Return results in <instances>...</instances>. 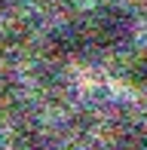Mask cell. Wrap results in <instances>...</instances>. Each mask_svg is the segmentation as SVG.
<instances>
[{"instance_id":"cell-1","label":"cell","mask_w":147,"mask_h":150,"mask_svg":"<svg viewBox=\"0 0 147 150\" xmlns=\"http://www.w3.org/2000/svg\"><path fill=\"white\" fill-rule=\"evenodd\" d=\"M83 34H86V43L95 46V49L113 52L119 46H126L132 40V31H135V18L126 6L117 3H101L95 9L86 12L83 18Z\"/></svg>"},{"instance_id":"cell-2","label":"cell","mask_w":147,"mask_h":150,"mask_svg":"<svg viewBox=\"0 0 147 150\" xmlns=\"http://www.w3.org/2000/svg\"><path fill=\"white\" fill-rule=\"evenodd\" d=\"M126 80L135 89H147V52H138L135 58H129L126 64Z\"/></svg>"},{"instance_id":"cell-3","label":"cell","mask_w":147,"mask_h":150,"mask_svg":"<svg viewBox=\"0 0 147 150\" xmlns=\"http://www.w3.org/2000/svg\"><path fill=\"white\" fill-rule=\"evenodd\" d=\"M25 150H49V144H28Z\"/></svg>"},{"instance_id":"cell-4","label":"cell","mask_w":147,"mask_h":150,"mask_svg":"<svg viewBox=\"0 0 147 150\" xmlns=\"http://www.w3.org/2000/svg\"><path fill=\"white\" fill-rule=\"evenodd\" d=\"M6 6H9V0H0V12H3V9H6Z\"/></svg>"},{"instance_id":"cell-5","label":"cell","mask_w":147,"mask_h":150,"mask_svg":"<svg viewBox=\"0 0 147 150\" xmlns=\"http://www.w3.org/2000/svg\"><path fill=\"white\" fill-rule=\"evenodd\" d=\"M144 3H147V0H144Z\"/></svg>"}]
</instances>
